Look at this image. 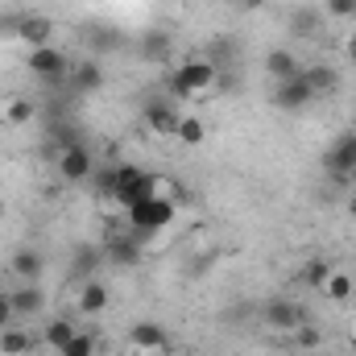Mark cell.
<instances>
[{
  "label": "cell",
  "instance_id": "cell-1",
  "mask_svg": "<svg viewBox=\"0 0 356 356\" xmlns=\"http://www.w3.org/2000/svg\"><path fill=\"white\" fill-rule=\"evenodd\" d=\"M216 79H220L216 63H207V58H186V63H178L175 71H170V91H175L178 99H203L207 91L216 88Z\"/></svg>",
  "mask_w": 356,
  "mask_h": 356
},
{
  "label": "cell",
  "instance_id": "cell-2",
  "mask_svg": "<svg viewBox=\"0 0 356 356\" xmlns=\"http://www.w3.org/2000/svg\"><path fill=\"white\" fill-rule=\"evenodd\" d=\"M175 211L178 203L170 195H149V199H137L133 207H129V224H133V232L137 236H149V232H162V228H170L175 224Z\"/></svg>",
  "mask_w": 356,
  "mask_h": 356
},
{
  "label": "cell",
  "instance_id": "cell-3",
  "mask_svg": "<svg viewBox=\"0 0 356 356\" xmlns=\"http://www.w3.org/2000/svg\"><path fill=\"white\" fill-rule=\"evenodd\" d=\"M25 67H29L38 79H50V83H58V79L71 71V63H67V54H63L58 46H33V50L25 54Z\"/></svg>",
  "mask_w": 356,
  "mask_h": 356
},
{
  "label": "cell",
  "instance_id": "cell-4",
  "mask_svg": "<svg viewBox=\"0 0 356 356\" xmlns=\"http://www.w3.org/2000/svg\"><path fill=\"white\" fill-rule=\"evenodd\" d=\"M91 175H95V162H91L88 145H79V141L63 145V154H58V178L63 182H88Z\"/></svg>",
  "mask_w": 356,
  "mask_h": 356
},
{
  "label": "cell",
  "instance_id": "cell-5",
  "mask_svg": "<svg viewBox=\"0 0 356 356\" xmlns=\"http://www.w3.org/2000/svg\"><path fill=\"white\" fill-rule=\"evenodd\" d=\"M327 175L336 178V182H348L356 175V133L336 137V145L327 149Z\"/></svg>",
  "mask_w": 356,
  "mask_h": 356
},
{
  "label": "cell",
  "instance_id": "cell-6",
  "mask_svg": "<svg viewBox=\"0 0 356 356\" xmlns=\"http://www.w3.org/2000/svg\"><path fill=\"white\" fill-rule=\"evenodd\" d=\"M50 38H54V21L46 17V13H21V21H17V42L21 46H50Z\"/></svg>",
  "mask_w": 356,
  "mask_h": 356
},
{
  "label": "cell",
  "instance_id": "cell-7",
  "mask_svg": "<svg viewBox=\"0 0 356 356\" xmlns=\"http://www.w3.org/2000/svg\"><path fill=\"white\" fill-rule=\"evenodd\" d=\"M178 120H182V112H178V104H170V99L145 104V129H149L154 137H175Z\"/></svg>",
  "mask_w": 356,
  "mask_h": 356
},
{
  "label": "cell",
  "instance_id": "cell-8",
  "mask_svg": "<svg viewBox=\"0 0 356 356\" xmlns=\"http://www.w3.org/2000/svg\"><path fill=\"white\" fill-rule=\"evenodd\" d=\"M315 99V91L311 83L302 79V75H294V79H282L277 88H273V104L282 108V112H298V108H307Z\"/></svg>",
  "mask_w": 356,
  "mask_h": 356
},
{
  "label": "cell",
  "instance_id": "cell-9",
  "mask_svg": "<svg viewBox=\"0 0 356 356\" xmlns=\"http://www.w3.org/2000/svg\"><path fill=\"white\" fill-rule=\"evenodd\" d=\"M38 116V104L29 95H0V124L4 129H25Z\"/></svg>",
  "mask_w": 356,
  "mask_h": 356
},
{
  "label": "cell",
  "instance_id": "cell-10",
  "mask_svg": "<svg viewBox=\"0 0 356 356\" xmlns=\"http://www.w3.org/2000/svg\"><path fill=\"white\" fill-rule=\"evenodd\" d=\"M129 344L137 348V353H166L170 348V336H166V327L162 323H133V332H129Z\"/></svg>",
  "mask_w": 356,
  "mask_h": 356
},
{
  "label": "cell",
  "instance_id": "cell-11",
  "mask_svg": "<svg viewBox=\"0 0 356 356\" xmlns=\"http://www.w3.org/2000/svg\"><path fill=\"white\" fill-rule=\"evenodd\" d=\"M266 323L273 332H294L298 323H307V315H302V307L298 302H290V298H273L266 307Z\"/></svg>",
  "mask_w": 356,
  "mask_h": 356
},
{
  "label": "cell",
  "instance_id": "cell-12",
  "mask_svg": "<svg viewBox=\"0 0 356 356\" xmlns=\"http://www.w3.org/2000/svg\"><path fill=\"white\" fill-rule=\"evenodd\" d=\"M108 302H112V294H108V286H104L99 277H88V282L79 286V294H75V307H79L83 315H99V311H108Z\"/></svg>",
  "mask_w": 356,
  "mask_h": 356
},
{
  "label": "cell",
  "instance_id": "cell-13",
  "mask_svg": "<svg viewBox=\"0 0 356 356\" xmlns=\"http://www.w3.org/2000/svg\"><path fill=\"white\" fill-rule=\"evenodd\" d=\"M266 71L273 83H282V79H294V75H302V63L290 54V50H282V46H273L266 54Z\"/></svg>",
  "mask_w": 356,
  "mask_h": 356
},
{
  "label": "cell",
  "instance_id": "cell-14",
  "mask_svg": "<svg viewBox=\"0 0 356 356\" xmlns=\"http://www.w3.org/2000/svg\"><path fill=\"white\" fill-rule=\"evenodd\" d=\"M8 298H13V311H17V315H38V311H46V294H42L33 282L8 290Z\"/></svg>",
  "mask_w": 356,
  "mask_h": 356
},
{
  "label": "cell",
  "instance_id": "cell-15",
  "mask_svg": "<svg viewBox=\"0 0 356 356\" xmlns=\"http://www.w3.org/2000/svg\"><path fill=\"white\" fill-rule=\"evenodd\" d=\"M353 294H356V277L348 269H332L327 282H323V298H327V302H348Z\"/></svg>",
  "mask_w": 356,
  "mask_h": 356
},
{
  "label": "cell",
  "instance_id": "cell-16",
  "mask_svg": "<svg viewBox=\"0 0 356 356\" xmlns=\"http://www.w3.org/2000/svg\"><path fill=\"white\" fill-rule=\"evenodd\" d=\"M71 83H75V91H99L104 88V67H99L95 58L75 63V67H71Z\"/></svg>",
  "mask_w": 356,
  "mask_h": 356
},
{
  "label": "cell",
  "instance_id": "cell-17",
  "mask_svg": "<svg viewBox=\"0 0 356 356\" xmlns=\"http://www.w3.org/2000/svg\"><path fill=\"white\" fill-rule=\"evenodd\" d=\"M175 141H178V145H186V149L203 145V141H207V124H203V116H195V112H182Z\"/></svg>",
  "mask_w": 356,
  "mask_h": 356
},
{
  "label": "cell",
  "instance_id": "cell-18",
  "mask_svg": "<svg viewBox=\"0 0 356 356\" xmlns=\"http://www.w3.org/2000/svg\"><path fill=\"white\" fill-rule=\"evenodd\" d=\"M8 273L21 277V282L42 277V253H33V249H17V253L8 257Z\"/></svg>",
  "mask_w": 356,
  "mask_h": 356
},
{
  "label": "cell",
  "instance_id": "cell-19",
  "mask_svg": "<svg viewBox=\"0 0 356 356\" xmlns=\"http://www.w3.org/2000/svg\"><path fill=\"white\" fill-rule=\"evenodd\" d=\"M33 353V336L25 327H4L0 332V356H29Z\"/></svg>",
  "mask_w": 356,
  "mask_h": 356
},
{
  "label": "cell",
  "instance_id": "cell-20",
  "mask_svg": "<svg viewBox=\"0 0 356 356\" xmlns=\"http://www.w3.org/2000/svg\"><path fill=\"white\" fill-rule=\"evenodd\" d=\"M75 332H79V327H75L71 319H50V323H46V336H42V340H46V344H50L54 353H63V348L71 344V336H75Z\"/></svg>",
  "mask_w": 356,
  "mask_h": 356
},
{
  "label": "cell",
  "instance_id": "cell-21",
  "mask_svg": "<svg viewBox=\"0 0 356 356\" xmlns=\"http://www.w3.org/2000/svg\"><path fill=\"white\" fill-rule=\"evenodd\" d=\"M327 273H332V266L315 257V261H307V266L298 269V282H302V286H311V290H323V282H327Z\"/></svg>",
  "mask_w": 356,
  "mask_h": 356
},
{
  "label": "cell",
  "instance_id": "cell-22",
  "mask_svg": "<svg viewBox=\"0 0 356 356\" xmlns=\"http://www.w3.org/2000/svg\"><path fill=\"white\" fill-rule=\"evenodd\" d=\"M302 79L311 83V91H315V95L336 88V71H332V67H302Z\"/></svg>",
  "mask_w": 356,
  "mask_h": 356
},
{
  "label": "cell",
  "instance_id": "cell-23",
  "mask_svg": "<svg viewBox=\"0 0 356 356\" xmlns=\"http://www.w3.org/2000/svg\"><path fill=\"white\" fill-rule=\"evenodd\" d=\"M290 336H294V348H302V353H315V348L323 344V332H319L315 323H298Z\"/></svg>",
  "mask_w": 356,
  "mask_h": 356
},
{
  "label": "cell",
  "instance_id": "cell-24",
  "mask_svg": "<svg viewBox=\"0 0 356 356\" xmlns=\"http://www.w3.org/2000/svg\"><path fill=\"white\" fill-rule=\"evenodd\" d=\"M58 356H95V336H91V332H75L71 344H67Z\"/></svg>",
  "mask_w": 356,
  "mask_h": 356
},
{
  "label": "cell",
  "instance_id": "cell-25",
  "mask_svg": "<svg viewBox=\"0 0 356 356\" xmlns=\"http://www.w3.org/2000/svg\"><path fill=\"white\" fill-rule=\"evenodd\" d=\"M108 257H116V261H137L141 249H137L133 241H112V245H108Z\"/></svg>",
  "mask_w": 356,
  "mask_h": 356
},
{
  "label": "cell",
  "instance_id": "cell-26",
  "mask_svg": "<svg viewBox=\"0 0 356 356\" xmlns=\"http://www.w3.org/2000/svg\"><path fill=\"white\" fill-rule=\"evenodd\" d=\"M294 33H319V17L315 13H307V8H298V17H294Z\"/></svg>",
  "mask_w": 356,
  "mask_h": 356
},
{
  "label": "cell",
  "instance_id": "cell-27",
  "mask_svg": "<svg viewBox=\"0 0 356 356\" xmlns=\"http://www.w3.org/2000/svg\"><path fill=\"white\" fill-rule=\"evenodd\" d=\"M13 319H17L13 298H8V290H0V332H4V327H13Z\"/></svg>",
  "mask_w": 356,
  "mask_h": 356
},
{
  "label": "cell",
  "instance_id": "cell-28",
  "mask_svg": "<svg viewBox=\"0 0 356 356\" xmlns=\"http://www.w3.org/2000/svg\"><path fill=\"white\" fill-rule=\"evenodd\" d=\"M332 17H356V0H327Z\"/></svg>",
  "mask_w": 356,
  "mask_h": 356
},
{
  "label": "cell",
  "instance_id": "cell-29",
  "mask_svg": "<svg viewBox=\"0 0 356 356\" xmlns=\"http://www.w3.org/2000/svg\"><path fill=\"white\" fill-rule=\"evenodd\" d=\"M166 42H170V38H166V33H149V38H145V46H141V50H149V54H166Z\"/></svg>",
  "mask_w": 356,
  "mask_h": 356
},
{
  "label": "cell",
  "instance_id": "cell-30",
  "mask_svg": "<svg viewBox=\"0 0 356 356\" xmlns=\"http://www.w3.org/2000/svg\"><path fill=\"white\" fill-rule=\"evenodd\" d=\"M344 54L356 63V33H348V38H344Z\"/></svg>",
  "mask_w": 356,
  "mask_h": 356
},
{
  "label": "cell",
  "instance_id": "cell-31",
  "mask_svg": "<svg viewBox=\"0 0 356 356\" xmlns=\"http://www.w3.org/2000/svg\"><path fill=\"white\" fill-rule=\"evenodd\" d=\"M344 211H348V220H356V191H353V199L344 203Z\"/></svg>",
  "mask_w": 356,
  "mask_h": 356
},
{
  "label": "cell",
  "instance_id": "cell-32",
  "mask_svg": "<svg viewBox=\"0 0 356 356\" xmlns=\"http://www.w3.org/2000/svg\"><path fill=\"white\" fill-rule=\"evenodd\" d=\"M0 211H4V207H0Z\"/></svg>",
  "mask_w": 356,
  "mask_h": 356
}]
</instances>
